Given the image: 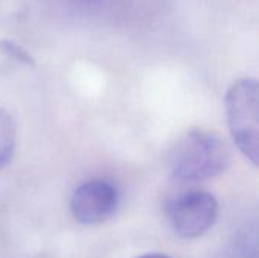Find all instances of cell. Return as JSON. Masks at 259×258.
Instances as JSON below:
<instances>
[{
	"instance_id": "cell-2",
	"label": "cell",
	"mask_w": 259,
	"mask_h": 258,
	"mask_svg": "<svg viewBox=\"0 0 259 258\" xmlns=\"http://www.w3.org/2000/svg\"><path fill=\"white\" fill-rule=\"evenodd\" d=\"M258 82L252 78L238 79L226 94L229 131L237 148L255 166L258 164Z\"/></svg>"
},
{
	"instance_id": "cell-3",
	"label": "cell",
	"mask_w": 259,
	"mask_h": 258,
	"mask_svg": "<svg viewBox=\"0 0 259 258\" xmlns=\"http://www.w3.org/2000/svg\"><path fill=\"white\" fill-rule=\"evenodd\" d=\"M165 216L178 237L197 239L214 227L219 216V202L203 190L184 192L168 201Z\"/></svg>"
},
{
	"instance_id": "cell-1",
	"label": "cell",
	"mask_w": 259,
	"mask_h": 258,
	"mask_svg": "<svg viewBox=\"0 0 259 258\" xmlns=\"http://www.w3.org/2000/svg\"><path fill=\"white\" fill-rule=\"evenodd\" d=\"M231 163V152L217 134L193 129L175 146L171 175L182 182H202L222 175Z\"/></svg>"
},
{
	"instance_id": "cell-8",
	"label": "cell",
	"mask_w": 259,
	"mask_h": 258,
	"mask_svg": "<svg viewBox=\"0 0 259 258\" xmlns=\"http://www.w3.org/2000/svg\"><path fill=\"white\" fill-rule=\"evenodd\" d=\"M138 258H170L167 257V255H164V254H146V255H141V257Z\"/></svg>"
},
{
	"instance_id": "cell-4",
	"label": "cell",
	"mask_w": 259,
	"mask_h": 258,
	"mask_svg": "<svg viewBox=\"0 0 259 258\" xmlns=\"http://www.w3.org/2000/svg\"><path fill=\"white\" fill-rule=\"evenodd\" d=\"M120 204V193L114 182L102 178L80 184L70 199V211L82 225H100L109 220Z\"/></svg>"
},
{
	"instance_id": "cell-5",
	"label": "cell",
	"mask_w": 259,
	"mask_h": 258,
	"mask_svg": "<svg viewBox=\"0 0 259 258\" xmlns=\"http://www.w3.org/2000/svg\"><path fill=\"white\" fill-rule=\"evenodd\" d=\"M17 129L12 117L0 108V170L5 169L15 152Z\"/></svg>"
},
{
	"instance_id": "cell-6",
	"label": "cell",
	"mask_w": 259,
	"mask_h": 258,
	"mask_svg": "<svg viewBox=\"0 0 259 258\" xmlns=\"http://www.w3.org/2000/svg\"><path fill=\"white\" fill-rule=\"evenodd\" d=\"M0 52L6 53L8 56H11V58H14V59H17L18 62L32 65V58H30V55H29L23 47H20L18 44H15V43H12V41L2 40V41H0Z\"/></svg>"
},
{
	"instance_id": "cell-7",
	"label": "cell",
	"mask_w": 259,
	"mask_h": 258,
	"mask_svg": "<svg viewBox=\"0 0 259 258\" xmlns=\"http://www.w3.org/2000/svg\"><path fill=\"white\" fill-rule=\"evenodd\" d=\"M108 0H65L67 5H70L71 8L77 9V11H83V12H90L94 9L102 8Z\"/></svg>"
}]
</instances>
